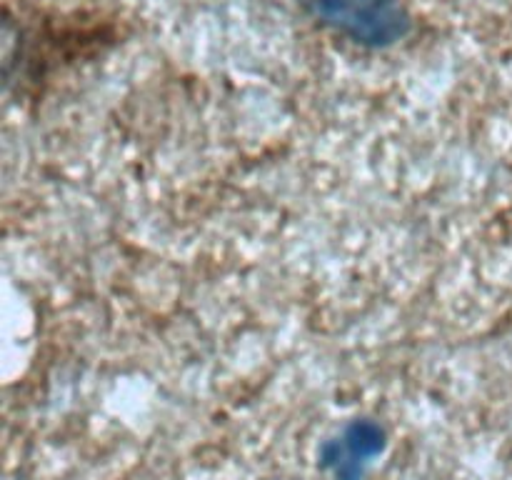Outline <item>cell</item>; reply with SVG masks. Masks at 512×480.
Segmentation results:
<instances>
[{"label": "cell", "mask_w": 512, "mask_h": 480, "mask_svg": "<svg viewBox=\"0 0 512 480\" xmlns=\"http://www.w3.org/2000/svg\"><path fill=\"white\" fill-rule=\"evenodd\" d=\"M305 8L335 33L363 45H390L410 30L400 0H303Z\"/></svg>", "instance_id": "1"}]
</instances>
